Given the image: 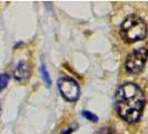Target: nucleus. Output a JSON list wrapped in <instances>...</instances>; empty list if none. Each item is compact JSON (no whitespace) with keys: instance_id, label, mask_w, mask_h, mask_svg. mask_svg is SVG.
<instances>
[{"instance_id":"1","label":"nucleus","mask_w":148,"mask_h":134,"mask_svg":"<svg viewBox=\"0 0 148 134\" xmlns=\"http://www.w3.org/2000/svg\"><path fill=\"white\" fill-rule=\"evenodd\" d=\"M145 106V94L134 83L121 85L115 95V108L118 115L128 123L140 119Z\"/></svg>"},{"instance_id":"2","label":"nucleus","mask_w":148,"mask_h":134,"mask_svg":"<svg viewBox=\"0 0 148 134\" xmlns=\"http://www.w3.org/2000/svg\"><path fill=\"white\" fill-rule=\"evenodd\" d=\"M120 35L128 43L141 40L147 35L146 22L137 16H129L121 23Z\"/></svg>"},{"instance_id":"3","label":"nucleus","mask_w":148,"mask_h":134,"mask_svg":"<svg viewBox=\"0 0 148 134\" xmlns=\"http://www.w3.org/2000/svg\"><path fill=\"white\" fill-rule=\"evenodd\" d=\"M148 57V50L146 48H137L132 52L126 58L125 66L127 72L132 74H137L144 68Z\"/></svg>"},{"instance_id":"4","label":"nucleus","mask_w":148,"mask_h":134,"mask_svg":"<svg viewBox=\"0 0 148 134\" xmlns=\"http://www.w3.org/2000/svg\"><path fill=\"white\" fill-rule=\"evenodd\" d=\"M58 88L65 99L69 102H75L79 98L80 89L78 83L69 76H62L58 79Z\"/></svg>"},{"instance_id":"5","label":"nucleus","mask_w":148,"mask_h":134,"mask_svg":"<svg viewBox=\"0 0 148 134\" xmlns=\"http://www.w3.org/2000/svg\"><path fill=\"white\" fill-rule=\"evenodd\" d=\"M30 75V68L28 66V64L26 61H19L18 65L16 66L15 72H14V77L15 79L22 82L26 81Z\"/></svg>"},{"instance_id":"6","label":"nucleus","mask_w":148,"mask_h":134,"mask_svg":"<svg viewBox=\"0 0 148 134\" xmlns=\"http://www.w3.org/2000/svg\"><path fill=\"white\" fill-rule=\"evenodd\" d=\"M40 73H41V76H42L44 81L46 82V84H47V86H50V84H51L50 76H49V74H48V72H47V69H46V66H45V65H41V67H40Z\"/></svg>"},{"instance_id":"7","label":"nucleus","mask_w":148,"mask_h":134,"mask_svg":"<svg viewBox=\"0 0 148 134\" xmlns=\"http://www.w3.org/2000/svg\"><path fill=\"white\" fill-rule=\"evenodd\" d=\"M9 82V75L8 74H0V90L3 89L7 86Z\"/></svg>"},{"instance_id":"8","label":"nucleus","mask_w":148,"mask_h":134,"mask_svg":"<svg viewBox=\"0 0 148 134\" xmlns=\"http://www.w3.org/2000/svg\"><path fill=\"white\" fill-rule=\"evenodd\" d=\"M82 116H84V117H86L87 119H89V121H91V122H97V121H98L97 115L92 114L91 112H89V111H84V112H82Z\"/></svg>"},{"instance_id":"9","label":"nucleus","mask_w":148,"mask_h":134,"mask_svg":"<svg viewBox=\"0 0 148 134\" xmlns=\"http://www.w3.org/2000/svg\"><path fill=\"white\" fill-rule=\"evenodd\" d=\"M98 134H116L111 128H101V131Z\"/></svg>"}]
</instances>
